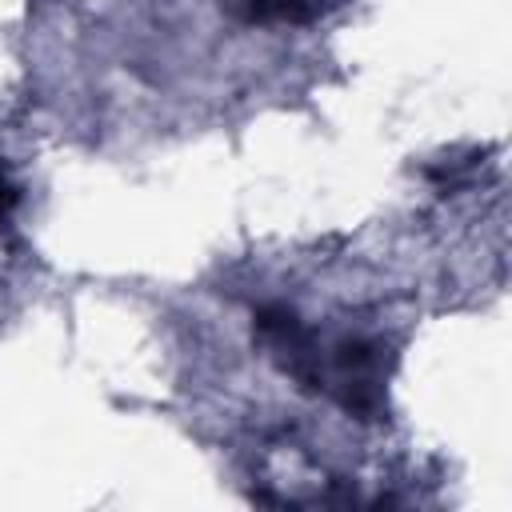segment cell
<instances>
[{"instance_id": "1", "label": "cell", "mask_w": 512, "mask_h": 512, "mask_svg": "<svg viewBox=\"0 0 512 512\" xmlns=\"http://www.w3.org/2000/svg\"><path fill=\"white\" fill-rule=\"evenodd\" d=\"M344 0H224V8L244 24H308L340 8Z\"/></svg>"}, {"instance_id": "2", "label": "cell", "mask_w": 512, "mask_h": 512, "mask_svg": "<svg viewBox=\"0 0 512 512\" xmlns=\"http://www.w3.org/2000/svg\"><path fill=\"white\" fill-rule=\"evenodd\" d=\"M16 200H20V192H16V188H12V184L0 176V224L8 220V212L16 208Z\"/></svg>"}]
</instances>
